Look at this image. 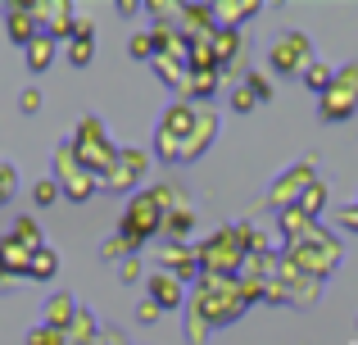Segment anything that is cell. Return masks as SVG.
Listing matches in <instances>:
<instances>
[{"label": "cell", "instance_id": "e0dca14e", "mask_svg": "<svg viewBox=\"0 0 358 345\" xmlns=\"http://www.w3.org/2000/svg\"><path fill=\"white\" fill-rule=\"evenodd\" d=\"M213 50H218V73L231 82V78L245 69V41H241V32H222V27H218V41H213ZM241 78H245V73H241Z\"/></svg>", "mask_w": 358, "mask_h": 345}, {"label": "cell", "instance_id": "f1b7e54d", "mask_svg": "<svg viewBox=\"0 0 358 345\" xmlns=\"http://www.w3.org/2000/svg\"><path fill=\"white\" fill-rule=\"evenodd\" d=\"M55 273H59V250H55V246L36 250V255H32V268H27V282H50Z\"/></svg>", "mask_w": 358, "mask_h": 345}, {"label": "cell", "instance_id": "8fae6325", "mask_svg": "<svg viewBox=\"0 0 358 345\" xmlns=\"http://www.w3.org/2000/svg\"><path fill=\"white\" fill-rule=\"evenodd\" d=\"M150 177V150H141V146H122L118 150V164L105 173V191H114V195H136V191H145V182Z\"/></svg>", "mask_w": 358, "mask_h": 345}, {"label": "cell", "instance_id": "9a60e30c", "mask_svg": "<svg viewBox=\"0 0 358 345\" xmlns=\"http://www.w3.org/2000/svg\"><path fill=\"white\" fill-rule=\"evenodd\" d=\"M218 141V109L200 105V118H195V132L186 136V150H182V164H195L209 155V146Z\"/></svg>", "mask_w": 358, "mask_h": 345}, {"label": "cell", "instance_id": "7402d4cb", "mask_svg": "<svg viewBox=\"0 0 358 345\" xmlns=\"http://www.w3.org/2000/svg\"><path fill=\"white\" fill-rule=\"evenodd\" d=\"M0 264H5V273L9 277H27V268H32V250L23 246L18 237H0Z\"/></svg>", "mask_w": 358, "mask_h": 345}, {"label": "cell", "instance_id": "d6986e66", "mask_svg": "<svg viewBox=\"0 0 358 345\" xmlns=\"http://www.w3.org/2000/svg\"><path fill=\"white\" fill-rule=\"evenodd\" d=\"M78 314H82V304H78V295H69V291H55L50 300H45V328H55V332H69L73 323H78Z\"/></svg>", "mask_w": 358, "mask_h": 345}, {"label": "cell", "instance_id": "277c9868", "mask_svg": "<svg viewBox=\"0 0 358 345\" xmlns=\"http://www.w3.org/2000/svg\"><path fill=\"white\" fill-rule=\"evenodd\" d=\"M195 118L200 109L191 100H173L159 118V132H155V160L159 164H182V150H186V136L195 132Z\"/></svg>", "mask_w": 358, "mask_h": 345}, {"label": "cell", "instance_id": "e575fe53", "mask_svg": "<svg viewBox=\"0 0 358 345\" xmlns=\"http://www.w3.org/2000/svg\"><path fill=\"white\" fill-rule=\"evenodd\" d=\"M241 82L254 91V96H259V105H268V100L277 96V91H272V78H268V73H259V69H245V78H241Z\"/></svg>", "mask_w": 358, "mask_h": 345}, {"label": "cell", "instance_id": "ffe728a7", "mask_svg": "<svg viewBox=\"0 0 358 345\" xmlns=\"http://www.w3.org/2000/svg\"><path fill=\"white\" fill-rule=\"evenodd\" d=\"M64 59H69L73 69H87V64L96 59V23H91L87 14H82V23H78V36L69 41V50H64Z\"/></svg>", "mask_w": 358, "mask_h": 345}, {"label": "cell", "instance_id": "603a6c76", "mask_svg": "<svg viewBox=\"0 0 358 345\" xmlns=\"http://www.w3.org/2000/svg\"><path fill=\"white\" fill-rule=\"evenodd\" d=\"M141 255V241L136 237H127V232H109L105 241H100V259H105V264H122V259H136Z\"/></svg>", "mask_w": 358, "mask_h": 345}, {"label": "cell", "instance_id": "ee69618b", "mask_svg": "<svg viewBox=\"0 0 358 345\" xmlns=\"http://www.w3.org/2000/svg\"><path fill=\"white\" fill-rule=\"evenodd\" d=\"M336 218H341V227H354V232H358V204H345Z\"/></svg>", "mask_w": 358, "mask_h": 345}, {"label": "cell", "instance_id": "4fadbf2b", "mask_svg": "<svg viewBox=\"0 0 358 345\" xmlns=\"http://www.w3.org/2000/svg\"><path fill=\"white\" fill-rule=\"evenodd\" d=\"M159 268L173 277H182V282H200L204 268H200V250L195 246H177V241H164V250H159Z\"/></svg>", "mask_w": 358, "mask_h": 345}, {"label": "cell", "instance_id": "cb8c5ba5", "mask_svg": "<svg viewBox=\"0 0 358 345\" xmlns=\"http://www.w3.org/2000/svg\"><path fill=\"white\" fill-rule=\"evenodd\" d=\"M191 232H195V209L182 204L164 218V241H177V246H191Z\"/></svg>", "mask_w": 358, "mask_h": 345}, {"label": "cell", "instance_id": "484cf974", "mask_svg": "<svg viewBox=\"0 0 358 345\" xmlns=\"http://www.w3.org/2000/svg\"><path fill=\"white\" fill-rule=\"evenodd\" d=\"M9 237H18L27 250H32V255H36V250H45V232H41V223H36L32 213H18L14 227H9Z\"/></svg>", "mask_w": 358, "mask_h": 345}, {"label": "cell", "instance_id": "52a82bcc", "mask_svg": "<svg viewBox=\"0 0 358 345\" xmlns=\"http://www.w3.org/2000/svg\"><path fill=\"white\" fill-rule=\"evenodd\" d=\"M50 177L64 186V200H73V204H87V200H96V191H105V186H100V177L87 173L78 164V155H73L69 141L55 146V169H50Z\"/></svg>", "mask_w": 358, "mask_h": 345}, {"label": "cell", "instance_id": "1f68e13d", "mask_svg": "<svg viewBox=\"0 0 358 345\" xmlns=\"http://www.w3.org/2000/svg\"><path fill=\"white\" fill-rule=\"evenodd\" d=\"M96 337H100L96 314H91V309H82V314H78V323L69 328V345H96Z\"/></svg>", "mask_w": 358, "mask_h": 345}, {"label": "cell", "instance_id": "7c38bea8", "mask_svg": "<svg viewBox=\"0 0 358 345\" xmlns=\"http://www.w3.org/2000/svg\"><path fill=\"white\" fill-rule=\"evenodd\" d=\"M27 9L36 14V23H41L45 36H55V41H73V36H78L82 14L69 0H27Z\"/></svg>", "mask_w": 358, "mask_h": 345}, {"label": "cell", "instance_id": "b9f144b4", "mask_svg": "<svg viewBox=\"0 0 358 345\" xmlns=\"http://www.w3.org/2000/svg\"><path fill=\"white\" fill-rule=\"evenodd\" d=\"M18 109H23V114H41V91H36V87H23V96H18Z\"/></svg>", "mask_w": 358, "mask_h": 345}, {"label": "cell", "instance_id": "74e56055", "mask_svg": "<svg viewBox=\"0 0 358 345\" xmlns=\"http://www.w3.org/2000/svg\"><path fill=\"white\" fill-rule=\"evenodd\" d=\"M14 195H18V169L0 160V204H9Z\"/></svg>", "mask_w": 358, "mask_h": 345}, {"label": "cell", "instance_id": "6da1fadb", "mask_svg": "<svg viewBox=\"0 0 358 345\" xmlns=\"http://www.w3.org/2000/svg\"><path fill=\"white\" fill-rule=\"evenodd\" d=\"M186 304H191V309L200 314L213 332H218V328H231V323L250 309V304H245V295H241V282H236V277H200V282L191 286V300H186Z\"/></svg>", "mask_w": 358, "mask_h": 345}, {"label": "cell", "instance_id": "8d00e7d4", "mask_svg": "<svg viewBox=\"0 0 358 345\" xmlns=\"http://www.w3.org/2000/svg\"><path fill=\"white\" fill-rule=\"evenodd\" d=\"M27 345H69V332H55V328H45V323H36V328L27 332Z\"/></svg>", "mask_w": 358, "mask_h": 345}, {"label": "cell", "instance_id": "d590c367", "mask_svg": "<svg viewBox=\"0 0 358 345\" xmlns=\"http://www.w3.org/2000/svg\"><path fill=\"white\" fill-rule=\"evenodd\" d=\"M127 50H131V59H155V55H159L155 32H136V36L127 41Z\"/></svg>", "mask_w": 358, "mask_h": 345}, {"label": "cell", "instance_id": "ba28073f", "mask_svg": "<svg viewBox=\"0 0 358 345\" xmlns=\"http://www.w3.org/2000/svg\"><path fill=\"white\" fill-rule=\"evenodd\" d=\"M268 69L277 73V78H304L308 69H313V41H308L304 32H281L277 41L268 45Z\"/></svg>", "mask_w": 358, "mask_h": 345}, {"label": "cell", "instance_id": "7a4b0ae2", "mask_svg": "<svg viewBox=\"0 0 358 345\" xmlns=\"http://www.w3.org/2000/svg\"><path fill=\"white\" fill-rule=\"evenodd\" d=\"M73 155H78V164L87 173H96L100 182H105V173L118 164V150L122 146H114V136L105 132V123H100L96 114H82L78 123H73V136H69Z\"/></svg>", "mask_w": 358, "mask_h": 345}, {"label": "cell", "instance_id": "60d3db41", "mask_svg": "<svg viewBox=\"0 0 358 345\" xmlns=\"http://www.w3.org/2000/svg\"><path fill=\"white\" fill-rule=\"evenodd\" d=\"M254 105H259V96H254V91H250V87H245V82H241V87L231 91V109H236V114H250Z\"/></svg>", "mask_w": 358, "mask_h": 345}, {"label": "cell", "instance_id": "f6af8a7d", "mask_svg": "<svg viewBox=\"0 0 358 345\" xmlns=\"http://www.w3.org/2000/svg\"><path fill=\"white\" fill-rule=\"evenodd\" d=\"M145 5H136V0H118V14H141Z\"/></svg>", "mask_w": 358, "mask_h": 345}, {"label": "cell", "instance_id": "ac0fdd59", "mask_svg": "<svg viewBox=\"0 0 358 345\" xmlns=\"http://www.w3.org/2000/svg\"><path fill=\"white\" fill-rule=\"evenodd\" d=\"M277 227H281V237H286V246H304V241H313L317 232V218H308L304 209H281L277 213Z\"/></svg>", "mask_w": 358, "mask_h": 345}, {"label": "cell", "instance_id": "d6a6232c", "mask_svg": "<svg viewBox=\"0 0 358 345\" xmlns=\"http://www.w3.org/2000/svg\"><path fill=\"white\" fill-rule=\"evenodd\" d=\"M59 195H64V186L55 182V177H36V182H32V204H36V209L59 204Z\"/></svg>", "mask_w": 358, "mask_h": 345}, {"label": "cell", "instance_id": "4dcf8cb0", "mask_svg": "<svg viewBox=\"0 0 358 345\" xmlns=\"http://www.w3.org/2000/svg\"><path fill=\"white\" fill-rule=\"evenodd\" d=\"M182 337H186V345H204V341L213 337V328H209V323H204L200 314L191 309V304L182 309Z\"/></svg>", "mask_w": 358, "mask_h": 345}, {"label": "cell", "instance_id": "9c48e42d", "mask_svg": "<svg viewBox=\"0 0 358 345\" xmlns=\"http://www.w3.org/2000/svg\"><path fill=\"white\" fill-rule=\"evenodd\" d=\"M164 218H168L164 204H159V200H155V191L145 186V191H136V195L127 200V209H122L118 227L127 232V237H136L141 246H145L150 237H164Z\"/></svg>", "mask_w": 358, "mask_h": 345}, {"label": "cell", "instance_id": "f35d334b", "mask_svg": "<svg viewBox=\"0 0 358 345\" xmlns=\"http://www.w3.org/2000/svg\"><path fill=\"white\" fill-rule=\"evenodd\" d=\"M145 268H141V259H122V264H118V282L122 286H136V282H145Z\"/></svg>", "mask_w": 358, "mask_h": 345}, {"label": "cell", "instance_id": "4316f807", "mask_svg": "<svg viewBox=\"0 0 358 345\" xmlns=\"http://www.w3.org/2000/svg\"><path fill=\"white\" fill-rule=\"evenodd\" d=\"M236 237H241V246L250 250V255H277V250H272V241H268V232H263L259 223H250V218L236 223Z\"/></svg>", "mask_w": 358, "mask_h": 345}, {"label": "cell", "instance_id": "f546056e", "mask_svg": "<svg viewBox=\"0 0 358 345\" xmlns=\"http://www.w3.org/2000/svg\"><path fill=\"white\" fill-rule=\"evenodd\" d=\"M222 82H227V78H222L218 69H213V73H191V82H186V91H182V96H186V100H209L213 91L222 87Z\"/></svg>", "mask_w": 358, "mask_h": 345}, {"label": "cell", "instance_id": "2e32d148", "mask_svg": "<svg viewBox=\"0 0 358 345\" xmlns=\"http://www.w3.org/2000/svg\"><path fill=\"white\" fill-rule=\"evenodd\" d=\"M5 36L14 45H32L36 36H41V23H36V14L27 9V0H18V5H5Z\"/></svg>", "mask_w": 358, "mask_h": 345}, {"label": "cell", "instance_id": "d4e9b609", "mask_svg": "<svg viewBox=\"0 0 358 345\" xmlns=\"http://www.w3.org/2000/svg\"><path fill=\"white\" fill-rule=\"evenodd\" d=\"M55 55H59V41L41 32V36H36V41L23 50V59H27V69H32V73H45V69L55 64Z\"/></svg>", "mask_w": 358, "mask_h": 345}, {"label": "cell", "instance_id": "8992f818", "mask_svg": "<svg viewBox=\"0 0 358 345\" xmlns=\"http://www.w3.org/2000/svg\"><path fill=\"white\" fill-rule=\"evenodd\" d=\"M317 114H322V123H350L358 114V59L336 69V82L317 96Z\"/></svg>", "mask_w": 358, "mask_h": 345}, {"label": "cell", "instance_id": "c3c4849f", "mask_svg": "<svg viewBox=\"0 0 358 345\" xmlns=\"http://www.w3.org/2000/svg\"><path fill=\"white\" fill-rule=\"evenodd\" d=\"M354 328H358V323H354Z\"/></svg>", "mask_w": 358, "mask_h": 345}, {"label": "cell", "instance_id": "30bf717a", "mask_svg": "<svg viewBox=\"0 0 358 345\" xmlns=\"http://www.w3.org/2000/svg\"><path fill=\"white\" fill-rule=\"evenodd\" d=\"M313 155H308V160H299V164H290L286 173H277L272 177V186H268V195H263V204H268V209H295L299 204V195L308 191V186L317 182V169H313Z\"/></svg>", "mask_w": 358, "mask_h": 345}, {"label": "cell", "instance_id": "7bdbcfd3", "mask_svg": "<svg viewBox=\"0 0 358 345\" xmlns=\"http://www.w3.org/2000/svg\"><path fill=\"white\" fill-rule=\"evenodd\" d=\"M96 345H131V341H127V332H122V328H100Z\"/></svg>", "mask_w": 358, "mask_h": 345}, {"label": "cell", "instance_id": "ab89813d", "mask_svg": "<svg viewBox=\"0 0 358 345\" xmlns=\"http://www.w3.org/2000/svg\"><path fill=\"white\" fill-rule=\"evenodd\" d=\"M159 318H164V309H159L150 295H141V304H136V323H141V328H150V323H159Z\"/></svg>", "mask_w": 358, "mask_h": 345}, {"label": "cell", "instance_id": "44dd1931", "mask_svg": "<svg viewBox=\"0 0 358 345\" xmlns=\"http://www.w3.org/2000/svg\"><path fill=\"white\" fill-rule=\"evenodd\" d=\"M259 0H218V5H213V18H218V27L222 32H241V23L250 14H259Z\"/></svg>", "mask_w": 358, "mask_h": 345}, {"label": "cell", "instance_id": "5bb4252c", "mask_svg": "<svg viewBox=\"0 0 358 345\" xmlns=\"http://www.w3.org/2000/svg\"><path fill=\"white\" fill-rule=\"evenodd\" d=\"M145 295H150V300H155L164 314H168V309H182V304L191 300V295H186V282H182V277H173V273H164V268H155V273L145 277Z\"/></svg>", "mask_w": 358, "mask_h": 345}, {"label": "cell", "instance_id": "5b68a950", "mask_svg": "<svg viewBox=\"0 0 358 345\" xmlns=\"http://www.w3.org/2000/svg\"><path fill=\"white\" fill-rule=\"evenodd\" d=\"M281 255H286L295 268H304L308 277L327 282V277L345 264V241L336 237V232H317V237L304 241V246H281Z\"/></svg>", "mask_w": 358, "mask_h": 345}, {"label": "cell", "instance_id": "7dc6e473", "mask_svg": "<svg viewBox=\"0 0 358 345\" xmlns=\"http://www.w3.org/2000/svg\"><path fill=\"white\" fill-rule=\"evenodd\" d=\"M354 204H358V195H354Z\"/></svg>", "mask_w": 358, "mask_h": 345}, {"label": "cell", "instance_id": "bcb514c9", "mask_svg": "<svg viewBox=\"0 0 358 345\" xmlns=\"http://www.w3.org/2000/svg\"><path fill=\"white\" fill-rule=\"evenodd\" d=\"M0 286H9V273H5V264H0Z\"/></svg>", "mask_w": 358, "mask_h": 345}, {"label": "cell", "instance_id": "83f0119b", "mask_svg": "<svg viewBox=\"0 0 358 345\" xmlns=\"http://www.w3.org/2000/svg\"><path fill=\"white\" fill-rule=\"evenodd\" d=\"M327 204H331V186H327L322 177H317V182L308 186L304 195H299V204H295V209H304L308 218H322V209H327Z\"/></svg>", "mask_w": 358, "mask_h": 345}, {"label": "cell", "instance_id": "836d02e7", "mask_svg": "<svg viewBox=\"0 0 358 345\" xmlns=\"http://www.w3.org/2000/svg\"><path fill=\"white\" fill-rule=\"evenodd\" d=\"M299 82H304V87L313 91V96H322V91H327V87L336 82V69H331V64H322V59H313V69H308V73H304Z\"/></svg>", "mask_w": 358, "mask_h": 345}, {"label": "cell", "instance_id": "3957f363", "mask_svg": "<svg viewBox=\"0 0 358 345\" xmlns=\"http://www.w3.org/2000/svg\"><path fill=\"white\" fill-rule=\"evenodd\" d=\"M195 250H200L204 277H241L245 259H250V250H245L241 237H236V223H231V227H218L204 241H195Z\"/></svg>", "mask_w": 358, "mask_h": 345}]
</instances>
